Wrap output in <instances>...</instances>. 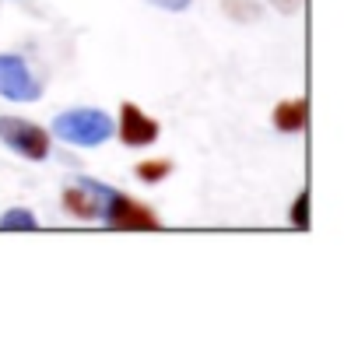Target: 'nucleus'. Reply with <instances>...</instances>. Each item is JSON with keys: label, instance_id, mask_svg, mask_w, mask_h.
I'll return each mask as SVG.
<instances>
[{"label": "nucleus", "instance_id": "20e7f679", "mask_svg": "<svg viewBox=\"0 0 358 344\" xmlns=\"http://www.w3.org/2000/svg\"><path fill=\"white\" fill-rule=\"evenodd\" d=\"M0 95L11 102H36L39 81L32 78L29 64L15 53H0Z\"/></svg>", "mask_w": 358, "mask_h": 344}, {"label": "nucleus", "instance_id": "39448f33", "mask_svg": "<svg viewBox=\"0 0 358 344\" xmlns=\"http://www.w3.org/2000/svg\"><path fill=\"white\" fill-rule=\"evenodd\" d=\"M109 194H113V187H102V183H95V180L78 176V183H71V187L64 190V208H67L71 215H78V218H102Z\"/></svg>", "mask_w": 358, "mask_h": 344}, {"label": "nucleus", "instance_id": "0eeeda50", "mask_svg": "<svg viewBox=\"0 0 358 344\" xmlns=\"http://www.w3.org/2000/svg\"><path fill=\"white\" fill-rule=\"evenodd\" d=\"M306 116H309L306 99H288L274 109V127L285 134H299V130H306Z\"/></svg>", "mask_w": 358, "mask_h": 344}, {"label": "nucleus", "instance_id": "6e6552de", "mask_svg": "<svg viewBox=\"0 0 358 344\" xmlns=\"http://www.w3.org/2000/svg\"><path fill=\"white\" fill-rule=\"evenodd\" d=\"M0 229H4V232H36L39 222H36L32 211H25V208H11V211L0 215Z\"/></svg>", "mask_w": 358, "mask_h": 344}, {"label": "nucleus", "instance_id": "423d86ee", "mask_svg": "<svg viewBox=\"0 0 358 344\" xmlns=\"http://www.w3.org/2000/svg\"><path fill=\"white\" fill-rule=\"evenodd\" d=\"M120 137H123L127 148L155 144L158 141V123L144 109H137L134 102H123V109H120Z\"/></svg>", "mask_w": 358, "mask_h": 344}, {"label": "nucleus", "instance_id": "7ed1b4c3", "mask_svg": "<svg viewBox=\"0 0 358 344\" xmlns=\"http://www.w3.org/2000/svg\"><path fill=\"white\" fill-rule=\"evenodd\" d=\"M102 218H106V225H109V229H116V232H155V229H158V215H155V211H148L144 204H137V201L123 197L120 190H113V194H109Z\"/></svg>", "mask_w": 358, "mask_h": 344}, {"label": "nucleus", "instance_id": "9b49d317", "mask_svg": "<svg viewBox=\"0 0 358 344\" xmlns=\"http://www.w3.org/2000/svg\"><path fill=\"white\" fill-rule=\"evenodd\" d=\"M292 225L302 229V232L309 229V194H306V190H302V194L295 197V204H292Z\"/></svg>", "mask_w": 358, "mask_h": 344}, {"label": "nucleus", "instance_id": "f257e3e1", "mask_svg": "<svg viewBox=\"0 0 358 344\" xmlns=\"http://www.w3.org/2000/svg\"><path fill=\"white\" fill-rule=\"evenodd\" d=\"M53 134L67 144H81V148H95L102 141H109L113 134V120L102 109H67L53 120Z\"/></svg>", "mask_w": 358, "mask_h": 344}, {"label": "nucleus", "instance_id": "9d476101", "mask_svg": "<svg viewBox=\"0 0 358 344\" xmlns=\"http://www.w3.org/2000/svg\"><path fill=\"white\" fill-rule=\"evenodd\" d=\"M172 172V162L169 158H151V162H141L137 165V176L144 180V183H158V180H165Z\"/></svg>", "mask_w": 358, "mask_h": 344}, {"label": "nucleus", "instance_id": "f8f14e48", "mask_svg": "<svg viewBox=\"0 0 358 344\" xmlns=\"http://www.w3.org/2000/svg\"><path fill=\"white\" fill-rule=\"evenodd\" d=\"M151 8H162V11H187L194 0H148Z\"/></svg>", "mask_w": 358, "mask_h": 344}, {"label": "nucleus", "instance_id": "ddd939ff", "mask_svg": "<svg viewBox=\"0 0 358 344\" xmlns=\"http://www.w3.org/2000/svg\"><path fill=\"white\" fill-rule=\"evenodd\" d=\"M299 4H302V0H274V8H281L285 15H295V11H299Z\"/></svg>", "mask_w": 358, "mask_h": 344}, {"label": "nucleus", "instance_id": "1a4fd4ad", "mask_svg": "<svg viewBox=\"0 0 358 344\" xmlns=\"http://www.w3.org/2000/svg\"><path fill=\"white\" fill-rule=\"evenodd\" d=\"M225 15L232 22H257L264 11H260L257 0H225Z\"/></svg>", "mask_w": 358, "mask_h": 344}, {"label": "nucleus", "instance_id": "f03ea898", "mask_svg": "<svg viewBox=\"0 0 358 344\" xmlns=\"http://www.w3.org/2000/svg\"><path fill=\"white\" fill-rule=\"evenodd\" d=\"M0 141H4L11 151H18L22 158H32V162H43L50 158V134L29 120H18V116H0Z\"/></svg>", "mask_w": 358, "mask_h": 344}]
</instances>
